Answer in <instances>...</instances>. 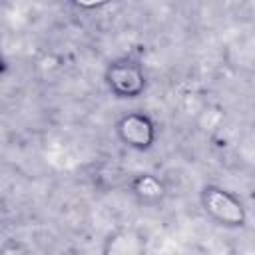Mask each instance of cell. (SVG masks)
<instances>
[{
    "instance_id": "obj_1",
    "label": "cell",
    "mask_w": 255,
    "mask_h": 255,
    "mask_svg": "<svg viewBox=\"0 0 255 255\" xmlns=\"http://www.w3.org/2000/svg\"><path fill=\"white\" fill-rule=\"evenodd\" d=\"M205 209H209L219 221L223 223H229V225H241L243 223V209L241 205L231 197L227 195L225 191L221 189H205Z\"/></svg>"
}]
</instances>
